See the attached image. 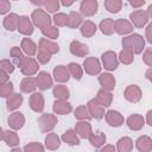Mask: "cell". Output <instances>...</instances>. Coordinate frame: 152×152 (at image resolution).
<instances>
[{"label":"cell","mask_w":152,"mask_h":152,"mask_svg":"<svg viewBox=\"0 0 152 152\" xmlns=\"http://www.w3.org/2000/svg\"><path fill=\"white\" fill-rule=\"evenodd\" d=\"M144 4H145V1H144V0H140V1H131V2H129V5H131L132 7H135V8H138V7L142 6Z\"/></svg>","instance_id":"6f0895ef"},{"label":"cell","mask_w":152,"mask_h":152,"mask_svg":"<svg viewBox=\"0 0 152 152\" xmlns=\"http://www.w3.org/2000/svg\"><path fill=\"white\" fill-rule=\"evenodd\" d=\"M25 124V118L21 113L15 112L8 116V125L12 129H20Z\"/></svg>","instance_id":"ffe728a7"},{"label":"cell","mask_w":152,"mask_h":152,"mask_svg":"<svg viewBox=\"0 0 152 152\" xmlns=\"http://www.w3.org/2000/svg\"><path fill=\"white\" fill-rule=\"evenodd\" d=\"M129 19L132 21V24L135 26V27H142L146 25V23L150 19V15L146 11H142V10H137V11H133L131 14H129ZM132 25V26H133Z\"/></svg>","instance_id":"5b68a950"},{"label":"cell","mask_w":152,"mask_h":152,"mask_svg":"<svg viewBox=\"0 0 152 152\" xmlns=\"http://www.w3.org/2000/svg\"><path fill=\"white\" fill-rule=\"evenodd\" d=\"M20 66V70L24 75L26 76H32L38 71V63L32 58V57H23L21 61L18 64Z\"/></svg>","instance_id":"277c9868"},{"label":"cell","mask_w":152,"mask_h":152,"mask_svg":"<svg viewBox=\"0 0 152 152\" xmlns=\"http://www.w3.org/2000/svg\"><path fill=\"white\" fill-rule=\"evenodd\" d=\"M97 1L96 0H83L80 5V11L86 17H91L97 12Z\"/></svg>","instance_id":"30bf717a"},{"label":"cell","mask_w":152,"mask_h":152,"mask_svg":"<svg viewBox=\"0 0 152 152\" xmlns=\"http://www.w3.org/2000/svg\"><path fill=\"white\" fill-rule=\"evenodd\" d=\"M103 5L106 10L110 13H118L122 7V2L120 0H106Z\"/></svg>","instance_id":"ab89813d"},{"label":"cell","mask_w":152,"mask_h":152,"mask_svg":"<svg viewBox=\"0 0 152 152\" xmlns=\"http://www.w3.org/2000/svg\"><path fill=\"white\" fill-rule=\"evenodd\" d=\"M151 114H152V110H148L147 112V124L151 126L152 125V121H151Z\"/></svg>","instance_id":"680465c9"},{"label":"cell","mask_w":152,"mask_h":152,"mask_svg":"<svg viewBox=\"0 0 152 152\" xmlns=\"http://www.w3.org/2000/svg\"><path fill=\"white\" fill-rule=\"evenodd\" d=\"M37 88V82L36 78L33 77H25L20 82V89L23 93H32Z\"/></svg>","instance_id":"f1b7e54d"},{"label":"cell","mask_w":152,"mask_h":152,"mask_svg":"<svg viewBox=\"0 0 152 152\" xmlns=\"http://www.w3.org/2000/svg\"><path fill=\"white\" fill-rule=\"evenodd\" d=\"M114 31H116L119 34H127L133 31V26L126 19H118L114 21Z\"/></svg>","instance_id":"e0dca14e"},{"label":"cell","mask_w":152,"mask_h":152,"mask_svg":"<svg viewBox=\"0 0 152 152\" xmlns=\"http://www.w3.org/2000/svg\"><path fill=\"white\" fill-rule=\"evenodd\" d=\"M17 30L21 33V34H31L33 32V25L31 23V20L28 19V17L26 15H23V17H19V21H18V27Z\"/></svg>","instance_id":"9a60e30c"},{"label":"cell","mask_w":152,"mask_h":152,"mask_svg":"<svg viewBox=\"0 0 152 152\" xmlns=\"http://www.w3.org/2000/svg\"><path fill=\"white\" fill-rule=\"evenodd\" d=\"M31 19L33 21V24L36 26H38L40 30L48 27V26H51V18L49 17V14L42 10V8H37L32 12V15H31Z\"/></svg>","instance_id":"7a4b0ae2"},{"label":"cell","mask_w":152,"mask_h":152,"mask_svg":"<svg viewBox=\"0 0 152 152\" xmlns=\"http://www.w3.org/2000/svg\"><path fill=\"white\" fill-rule=\"evenodd\" d=\"M82 24V15L75 11H71L68 14V24L66 26L70 28H76L77 26H80Z\"/></svg>","instance_id":"836d02e7"},{"label":"cell","mask_w":152,"mask_h":152,"mask_svg":"<svg viewBox=\"0 0 152 152\" xmlns=\"http://www.w3.org/2000/svg\"><path fill=\"white\" fill-rule=\"evenodd\" d=\"M4 139V131H2V128L0 127V140H2Z\"/></svg>","instance_id":"94428289"},{"label":"cell","mask_w":152,"mask_h":152,"mask_svg":"<svg viewBox=\"0 0 152 152\" xmlns=\"http://www.w3.org/2000/svg\"><path fill=\"white\" fill-rule=\"evenodd\" d=\"M122 46H124V50H127V51L132 52L133 55L141 53V51L144 50V46H145V40L140 34L133 33L122 39Z\"/></svg>","instance_id":"6da1fadb"},{"label":"cell","mask_w":152,"mask_h":152,"mask_svg":"<svg viewBox=\"0 0 152 152\" xmlns=\"http://www.w3.org/2000/svg\"><path fill=\"white\" fill-rule=\"evenodd\" d=\"M75 118L78 119V120H82V121H88L91 119L88 109H87V106H78L76 109H75Z\"/></svg>","instance_id":"60d3db41"},{"label":"cell","mask_w":152,"mask_h":152,"mask_svg":"<svg viewBox=\"0 0 152 152\" xmlns=\"http://www.w3.org/2000/svg\"><path fill=\"white\" fill-rule=\"evenodd\" d=\"M62 140L70 145V146H76V145H80V139H78V135L76 134V132L74 129H68L63 133L62 135Z\"/></svg>","instance_id":"484cf974"},{"label":"cell","mask_w":152,"mask_h":152,"mask_svg":"<svg viewBox=\"0 0 152 152\" xmlns=\"http://www.w3.org/2000/svg\"><path fill=\"white\" fill-rule=\"evenodd\" d=\"M116 150L118 152H131L133 150V141L128 137H124L119 139L116 144Z\"/></svg>","instance_id":"1f68e13d"},{"label":"cell","mask_w":152,"mask_h":152,"mask_svg":"<svg viewBox=\"0 0 152 152\" xmlns=\"http://www.w3.org/2000/svg\"><path fill=\"white\" fill-rule=\"evenodd\" d=\"M53 96L57 100H68V97L70 96V93H69V89L66 88V86L58 84L53 88Z\"/></svg>","instance_id":"d590c367"},{"label":"cell","mask_w":152,"mask_h":152,"mask_svg":"<svg viewBox=\"0 0 152 152\" xmlns=\"http://www.w3.org/2000/svg\"><path fill=\"white\" fill-rule=\"evenodd\" d=\"M74 131L76 132L77 135L86 139V138H89V135L91 134V126L88 121H80L76 124Z\"/></svg>","instance_id":"44dd1931"},{"label":"cell","mask_w":152,"mask_h":152,"mask_svg":"<svg viewBox=\"0 0 152 152\" xmlns=\"http://www.w3.org/2000/svg\"><path fill=\"white\" fill-rule=\"evenodd\" d=\"M0 70L5 71L7 75H10L14 71V66L8 59H1L0 61Z\"/></svg>","instance_id":"c3c4849f"},{"label":"cell","mask_w":152,"mask_h":152,"mask_svg":"<svg viewBox=\"0 0 152 152\" xmlns=\"http://www.w3.org/2000/svg\"><path fill=\"white\" fill-rule=\"evenodd\" d=\"M18 21H19V17L15 13H10L4 19V26L8 31H14L18 27Z\"/></svg>","instance_id":"4dcf8cb0"},{"label":"cell","mask_w":152,"mask_h":152,"mask_svg":"<svg viewBox=\"0 0 152 152\" xmlns=\"http://www.w3.org/2000/svg\"><path fill=\"white\" fill-rule=\"evenodd\" d=\"M21 49H23V51H24L26 55H28V56H33V55L37 53V45H36V43H34L32 39H30V38H24V39L21 40Z\"/></svg>","instance_id":"83f0119b"},{"label":"cell","mask_w":152,"mask_h":152,"mask_svg":"<svg viewBox=\"0 0 152 152\" xmlns=\"http://www.w3.org/2000/svg\"><path fill=\"white\" fill-rule=\"evenodd\" d=\"M99 82L102 86V88L108 90V91L113 90L115 87V78L110 74H101L99 76Z\"/></svg>","instance_id":"603a6c76"},{"label":"cell","mask_w":152,"mask_h":152,"mask_svg":"<svg viewBox=\"0 0 152 152\" xmlns=\"http://www.w3.org/2000/svg\"><path fill=\"white\" fill-rule=\"evenodd\" d=\"M95 100L102 107H109L110 103H112V100H113V95H112L110 91H108V90H106V89L102 88V89H100L97 91V95H96Z\"/></svg>","instance_id":"d6986e66"},{"label":"cell","mask_w":152,"mask_h":152,"mask_svg":"<svg viewBox=\"0 0 152 152\" xmlns=\"http://www.w3.org/2000/svg\"><path fill=\"white\" fill-rule=\"evenodd\" d=\"M42 6H44L45 10H48V12L55 13L59 8V2L57 0H48V1H43Z\"/></svg>","instance_id":"7bdbcfd3"},{"label":"cell","mask_w":152,"mask_h":152,"mask_svg":"<svg viewBox=\"0 0 152 152\" xmlns=\"http://www.w3.org/2000/svg\"><path fill=\"white\" fill-rule=\"evenodd\" d=\"M37 58H38V62L42 63V64H46L48 62H50L51 59V56L45 53V52H42V51H38L37 53Z\"/></svg>","instance_id":"f907efd6"},{"label":"cell","mask_w":152,"mask_h":152,"mask_svg":"<svg viewBox=\"0 0 152 152\" xmlns=\"http://www.w3.org/2000/svg\"><path fill=\"white\" fill-rule=\"evenodd\" d=\"M53 112L56 114H61V115H65V114H69L72 109L71 104L66 101V100H56L53 102Z\"/></svg>","instance_id":"ac0fdd59"},{"label":"cell","mask_w":152,"mask_h":152,"mask_svg":"<svg viewBox=\"0 0 152 152\" xmlns=\"http://www.w3.org/2000/svg\"><path fill=\"white\" fill-rule=\"evenodd\" d=\"M142 61L148 65V66H151L152 65V50L148 48L146 51H145V53L142 55Z\"/></svg>","instance_id":"816d5d0a"},{"label":"cell","mask_w":152,"mask_h":152,"mask_svg":"<svg viewBox=\"0 0 152 152\" xmlns=\"http://www.w3.org/2000/svg\"><path fill=\"white\" fill-rule=\"evenodd\" d=\"M80 30H81L82 36H84V37H91V36H94L96 33L97 27H96V25L93 21L87 20V21H84L82 24V26H81Z\"/></svg>","instance_id":"d6a6232c"},{"label":"cell","mask_w":152,"mask_h":152,"mask_svg":"<svg viewBox=\"0 0 152 152\" xmlns=\"http://www.w3.org/2000/svg\"><path fill=\"white\" fill-rule=\"evenodd\" d=\"M23 103V96L20 94H11L7 97L6 101V107L8 110H14L17 108H19Z\"/></svg>","instance_id":"d4e9b609"},{"label":"cell","mask_w":152,"mask_h":152,"mask_svg":"<svg viewBox=\"0 0 152 152\" xmlns=\"http://www.w3.org/2000/svg\"><path fill=\"white\" fill-rule=\"evenodd\" d=\"M53 23L56 26H65L68 24V15L65 13H57L53 17Z\"/></svg>","instance_id":"7dc6e473"},{"label":"cell","mask_w":152,"mask_h":152,"mask_svg":"<svg viewBox=\"0 0 152 152\" xmlns=\"http://www.w3.org/2000/svg\"><path fill=\"white\" fill-rule=\"evenodd\" d=\"M89 141L94 147H101L104 145L106 142V134L102 132H97V133H91L89 135Z\"/></svg>","instance_id":"e575fe53"},{"label":"cell","mask_w":152,"mask_h":152,"mask_svg":"<svg viewBox=\"0 0 152 152\" xmlns=\"http://www.w3.org/2000/svg\"><path fill=\"white\" fill-rule=\"evenodd\" d=\"M10 53H11V57L14 59V62H15V64H17V65L19 64V62L21 61V58L24 57V56H23V53H21V51H20V49H19L18 46H13V48L11 49Z\"/></svg>","instance_id":"681fc988"},{"label":"cell","mask_w":152,"mask_h":152,"mask_svg":"<svg viewBox=\"0 0 152 152\" xmlns=\"http://www.w3.org/2000/svg\"><path fill=\"white\" fill-rule=\"evenodd\" d=\"M66 68H68L69 74H70L75 80H81V78H82L83 71H82V68L80 66V64L71 62V63H69V65H68Z\"/></svg>","instance_id":"f35d334b"},{"label":"cell","mask_w":152,"mask_h":152,"mask_svg":"<svg viewBox=\"0 0 152 152\" xmlns=\"http://www.w3.org/2000/svg\"><path fill=\"white\" fill-rule=\"evenodd\" d=\"M11 152H23V151H21L20 148H18V147H14V148H13Z\"/></svg>","instance_id":"6125c7cd"},{"label":"cell","mask_w":152,"mask_h":152,"mask_svg":"<svg viewBox=\"0 0 152 152\" xmlns=\"http://www.w3.org/2000/svg\"><path fill=\"white\" fill-rule=\"evenodd\" d=\"M100 152H116V150L113 145H106L104 147H102V150Z\"/></svg>","instance_id":"9f6ffc18"},{"label":"cell","mask_w":152,"mask_h":152,"mask_svg":"<svg viewBox=\"0 0 152 152\" xmlns=\"http://www.w3.org/2000/svg\"><path fill=\"white\" fill-rule=\"evenodd\" d=\"M7 82H8V75H7L5 71L0 70V86H1V84H5V83H7Z\"/></svg>","instance_id":"db71d44e"},{"label":"cell","mask_w":152,"mask_h":152,"mask_svg":"<svg viewBox=\"0 0 152 152\" xmlns=\"http://www.w3.org/2000/svg\"><path fill=\"white\" fill-rule=\"evenodd\" d=\"M151 30H152V24H150L146 27V39L148 43H152V36H151Z\"/></svg>","instance_id":"11a10c76"},{"label":"cell","mask_w":152,"mask_h":152,"mask_svg":"<svg viewBox=\"0 0 152 152\" xmlns=\"http://www.w3.org/2000/svg\"><path fill=\"white\" fill-rule=\"evenodd\" d=\"M101 58H102V63L107 70H115L118 68L119 62H118V57L114 51H106L104 53H102Z\"/></svg>","instance_id":"ba28073f"},{"label":"cell","mask_w":152,"mask_h":152,"mask_svg":"<svg viewBox=\"0 0 152 152\" xmlns=\"http://www.w3.org/2000/svg\"><path fill=\"white\" fill-rule=\"evenodd\" d=\"M24 152H44V147L39 142H30L24 146Z\"/></svg>","instance_id":"ee69618b"},{"label":"cell","mask_w":152,"mask_h":152,"mask_svg":"<svg viewBox=\"0 0 152 152\" xmlns=\"http://www.w3.org/2000/svg\"><path fill=\"white\" fill-rule=\"evenodd\" d=\"M100 30L103 34L110 36L114 32V20L110 18H106L100 23Z\"/></svg>","instance_id":"74e56055"},{"label":"cell","mask_w":152,"mask_h":152,"mask_svg":"<svg viewBox=\"0 0 152 152\" xmlns=\"http://www.w3.org/2000/svg\"><path fill=\"white\" fill-rule=\"evenodd\" d=\"M62 4H63L64 6H70V5L74 4V1H62Z\"/></svg>","instance_id":"91938a15"},{"label":"cell","mask_w":152,"mask_h":152,"mask_svg":"<svg viewBox=\"0 0 152 152\" xmlns=\"http://www.w3.org/2000/svg\"><path fill=\"white\" fill-rule=\"evenodd\" d=\"M135 145L140 152H151V150H152V140L147 135H142V137L138 138Z\"/></svg>","instance_id":"4316f807"},{"label":"cell","mask_w":152,"mask_h":152,"mask_svg":"<svg viewBox=\"0 0 152 152\" xmlns=\"http://www.w3.org/2000/svg\"><path fill=\"white\" fill-rule=\"evenodd\" d=\"M11 10V4L10 1L6 0H0V14H5Z\"/></svg>","instance_id":"f5cc1de1"},{"label":"cell","mask_w":152,"mask_h":152,"mask_svg":"<svg viewBox=\"0 0 152 152\" xmlns=\"http://www.w3.org/2000/svg\"><path fill=\"white\" fill-rule=\"evenodd\" d=\"M69 49H70V52L74 56H77V57H84L89 53L88 46L86 44L78 42V40H72L69 45Z\"/></svg>","instance_id":"7c38bea8"},{"label":"cell","mask_w":152,"mask_h":152,"mask_svg":"<svg viewBox=\"0 0 152 152\" xmlns=\"http://www.w3.org/2000/svg\"><path fill=\"white\" fill-rule=\"evenodd\" d=\"M104 116H106V121L109 126H113V127H119L124 124V116L116 112V110H108L107 113H104Z\"/></svg>","instance_id":"4fadbf2b"},{"label":"cell","mask_w":152,"mask_h":152,"mask_svg":"<svg viewBox=\"0 0 152 152\" xmlns=\"http://www.w3.org/2000/svg\"><path fill=\"white\" fill-rule=\"evenodd\" d=\"M61 145V139L56 134V133H49L46 137H45V146L53 151V150H57Z\"/></svg>","instance_id":"f546056e"},{"label":"cell","mask_w":152,"mask_h":152,"mask_svg":"<svg viewBox=\"0 0 152 152\" xmlns=\"http://www.w3.org/2000/svg\"><path fill=\"white\" fill-rule=\"evenodd\" d=\"M127 126L132 131H139L144 126V118L139 114H133L127 118Z\"/></svg>","instance_id":"cb8c5ba5"},{"label":"cell","mask_w":152,"mask_h":152,"mask_svg":"<svg viewBox=\"0 0 152 152\" xmlns=\"http://www.w3.org/2000/svg\"><path fill=\"white\" fill-rule=\"evenodd\" d=\"M38 51H42V52H45L48 55H53V53H57L59 51V46L58 44L46 39V38H42L39 40V46H38Z\"/></svg>","instance_id":"8fae6325"},{"label":"cell","mask_w":152,"mask_h":152,"mask_svg":"<svg viewBox=\"0 0 152 152\" xmlns=\"http://www.w3.org/2000/svg\"><path fill=\"white\" fill-rule=\"evenodd\" d=\"M42 33L45 37L50 38V39H56L58 37V34H59V31H58V28L56 26H48V27L42 30Z\"/></svg>","instance_id":"b9f144b4"},{"label":"cell","mask_w":152,"mask_h":152,"mask_svg":"<svg viewBox=\"0 0 152 152\" xmlns=\"http://www.w3.org/2000/svg\"><path fill=\"white\" fill-rule=\"evenodd\" d=\"M87 109L90 114L91 118L94 119H102L104 116V107H102L101 104L97 103V101L95 99H91L88 103H87Z\"/></svg>","instance_id":"8992f818"},{"label":"cell","mask_w":152,"mask_h":152,"mask_svg":"<svg viewBox=\"0 0 152 152\" xmlns=\"http://www.w3.org/2000/svg\"><path fill=\"white\" fill-rule=\"evenodd\" d=\"M53 77L57 82H68L69 81V77H70V74L68 71V68L64 66V65H58L53 69Z\"/></svg>","instance_id":"7402d4cb"},{"label":"cell","mask_w":152,"mask_h":152,"mask_svg":"<svg viewBox=\"0 0 152 152\" xmlns=\"http://www.w3.org/2000/svg\"><path fill=\"white\" fill-rule=\"evenodd\" d=\"M124 95L127 101H129L132 103H137L141 99V89L135 84H131L125 89Z\"/></svg>","instance_id":"52a82bcc"},{"label":"cell","mask_w":152,"mask_h":152,"mask_svg":"<svg viewBox=\"0 0 152 152\" xmlns=\"http://www.w3.org/2000/svg\"><path fill=\"white\" fill-rule=\"evenodd\" d=\"M4 140L11 147H14V146H17L19 144V137H18V134L14 131H10V129L4 132Z\"/></svg>","instance_id":"8d00e7d4"},{"label":"cell","mask_w":152,"mask_h":152,"mask_svg":"<svg viewBox=\"0 0 152 152\" xmlns=\"http://www.w3.org/2000/svg\"><path fill=\"white\" fill-rule=\"evenodd\" d=\"M119 58L124 64H131L133 62V59H134V55L132 52L127 51V50H122L120 52V55H119Z\"/></svg>","instance_id":"f6af8a7d"},{"label":"cell","mask_w":152,"mask_h":152,"mask_svg":"<svg viewBox=\"0 0 152 152\" xmlns=\"http://www.w3.org/2000/svg\"><path fill=\"white\" fill-rule=\"evenodd\" d=\"M36 82H37V87L40 90H46L52 86V78L46 71H40L36 77Z\"/></svg>","instance_id":"2e32d148"},{"label":"cell","mask_w":152,"mask_h":152,"mask_svg":"<svg viewBox=\"0 0 152 152\" xmlns=\"http://www.w3.org/2000/svg\"><path fill=\"white\" fill-rule=\"evenodd\" d=\"M83 68L87 74L89 75H96L101 71V64L97 58L95 57H88L83 62Z\"/></svg>","instance_id":"9c48e42d"},{"label":"cell","mask_w":152,"mask_h":152,"mask_svg":"<svg viewBox=\"0 0 152 152\" xmlns=\"http://www.w3.org/2000/svg\"><path fill=\"white\" fill-rule=\"evenodd\" d=\"M57 122H58L57 116L53 114H49V113L42 114L40 118L38 119V125L43 133H48V132L52 131L55 128V126L57 125Z\"/></svg>","instance_id":"3957f363"},{"label":"cell","mask_w":152,"mask_h":152,"mask_svg":"<svg viewBox=\"0 0 152 152\" xmlns=\"http://www.w3.org/2000/svg\"><path fill=\"white\" fill-rule=\"evenodd\" d=\"M30 107L37 113H42L44 109V97L40 93H33L30 96Z\"/></svg>","instance_id":"5bb4252c"},{"label":"cell","mask_w":152,"mask_h":152,"mask_svg":"<svg viewBox=\"0 0 152 152\" xmlns=\"http://www.w3.org/2000/svg\"><path fill=\"white\" fill-rule=\"evenodd\" d=\"M12 91H13V84L11 82L0 86V97H8L12 94Z\"/></svg>","instance_id":"bcb514c9"}]
</instances>
